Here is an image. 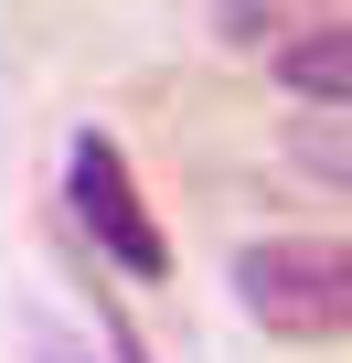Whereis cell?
Masks as SVG:
<instances>
[{
    "label": "cell",
    "instance_id": "obj_1",
    "mask_svg": "<svg viewBox=\"0 0 352 363\" xmlns=\"http://www.w3.org/2000/svg\"><path fill=\"white\" fill-rule=\"evenodd\" d=\"M235 310L267 342H341V320H352V246L341 235H246L235 246Z\"/></svg>",
    "mask_w": 352,
    "mask_h": 363
},
{
    "label": "cell",
    "instance_id": "obj_2",
    "mask_svg": "<svg viewBox=\"0 0 352 363\" xmlns=\"http://www.w3.org/2000/svg\"><path fill=\"white\" fill-rule=\"evenodd\" d=\"M64 225H75L118 278H139V289L171 278V235H160V214L139 203V171H128V150H118L107 128H75V150H64Z\"/></svg>",
    "mask_w": 352,
    "mask_h": 363
},
{
    "label": "cell",
    "instance_id": "obj_3",
    "mask_svg": "<svg viewBox=\"0 0 352 363\" xmlns=\"http://www.w3.org/2000/svg\"><path fill=\"white\" fill-rule=\"evenodd\" d=\"M267 75H278L299 107H341V86H352V33H341V22H310V33L267 43Z\"/></svg>",
    "mask_w": 352,
    "mask_h": 363
},
{
    "label": "cell",
    "instance_id": "obj_4",
    "mask_svg": "<svg viewBox=\"0 0 352 363\" xmlns=\"http://www.w3.org/2000/svg\"><path fill=\"white\" fill-rule=\"evenodd\" d=\"M310 22H341V0H214V43H235V54H267Z\"/></svg>",
    "mask_w": 352,
    "mask_h": 363
},
{
    "label": "cell",
    "instance_id": "obj_5",
    "mask_svg": "<svg viewBox=\"0 0 352 363\" xmlns=\"http://www.w3.org/2000/svg\"><path fill=\"white\" fill-rule=\"evenodd\" d=\"M288 160L320 182V193H341V107H299L288 118Z\"/></svg>",
    "mask_w": 352,
    "mask_h": 363
},
{
    "label": "cell",
    "instance_id": "obj_6",
    "mask_svg": "<svg viewBox=\"0 0 352 363\" xmlns=\"http://www.w3.org/2000/svg\"><path fill=\"white\" fill-rule=\"evenodd\" d=\"M33 363H107V342H86L64 320H33Z\"/></svg>",
    "mask_w": 352,
    "mask_h": 363
},
{
    "label": "cell",
    "instance_id": "obj_7",
    "mask_svg": "<svg viewBox=\"0 0 352 363\" xmlns=\"http://www.w3.org/2000/svg\"><path fill=\"white\" fill-rule=\"evenodd\" d=\"M96 342H107V363H149V342L128 331V310H107V320H96Z\"/></svg>",
    "mask_w": 352,
    "mask_h": 363
}]
</instances>
